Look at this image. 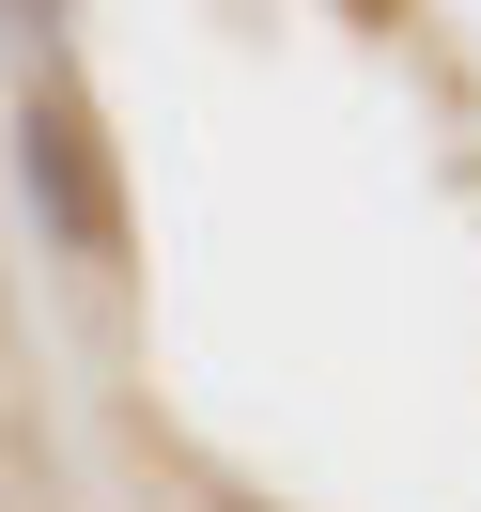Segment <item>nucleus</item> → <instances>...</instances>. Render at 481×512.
<instances>
[{
    "mask_svg": "<svg viewBox=\"0 0 481 512\" xmlns=\"http://www.w3.org/2000/svg\"><path fill=\"white\" fill-rule=\"evenodd\" d=\"M16 187H32L47 249H78V264H109V249H125V187H109V125H94V94H78L63 63H32V78H16Z\"/></svg>",
    "mask_w": 481,
    "mask_h": 512,
    "instance_id": "obj_1",
    "label": "nucleus"
}]
</instances>
